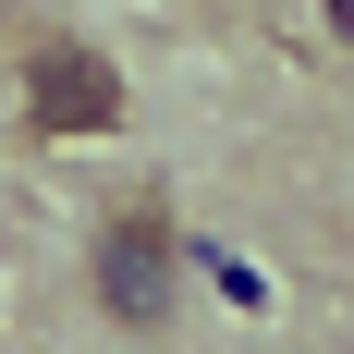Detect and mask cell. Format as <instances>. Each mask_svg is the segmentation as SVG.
<instances>
[{"label": "cell", "instance_id": "6da1fadb", "mask_svg": "<svg viewBox=\"0 0 354 354\" xmlns=\"http://www.w3.org/2000/svg\"><path fill=\"white\" fill-rule=\"evenodd\" d=\"M98 318L135 330V342H159L183 318V232H171V208H110V232H98Z\"/></svg>", "mask_w": 354, "mask_h": 354}, {"label": "cell", "instance_id": "7a4b0ae2", "mask_svg": "<svg viewBox=\"0 0 354 354\" xmlns=\"http://www.w3.org/2000/svg\"><path fill=\"white\" fill-rule=\"evenodd\" d=\"M25 98H37V122H62V135H110V122H122L110 62H98V49H73V37H49V49L25 62Z\"/></svg>", "mask_w": 354, "mask_h": 354}]
</instances>
